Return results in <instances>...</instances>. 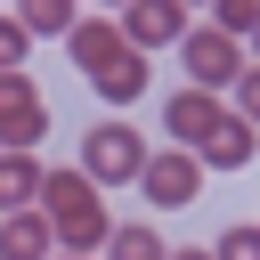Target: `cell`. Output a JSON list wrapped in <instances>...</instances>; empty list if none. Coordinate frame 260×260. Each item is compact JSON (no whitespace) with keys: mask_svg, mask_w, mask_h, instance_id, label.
Listing matches in <instances>:
<instances>
[{"mask_svg":"<svg viewBox=\"0 0 260 260\" xmlns=\"http://www.w3.org/2000/svg\"><path fill=\"white\" fill-rule=\"evenodd\" d=\"M41 211H49V228H57V252H73V260L106 252V236H114V219H106V187H98L81 162L41 179Z\"/></svg>","mask_w":260,"mask_h":260,"instance_id":"obj_1","label":"cell"},{"mask_svg":"<svg viewBox=\"0 0 260 260\" xmlns=\"http://www.w3.org/2000/svg\"><path fill=\"white\" fill-rule=\"evenodd\" d=\"M146 162H154V146H146L130 122H98V130H81V171H89L98 187H130V179H146Z\"/></svg>","mask_w":260,"mask_h":260,"instance_id":"obj_2","label":"cell"},{"mask_svg":"<svg viewBox=\"0 0 260 260\" xmlns=\"http://www.w3.org/2000/svg\"><path fill=\"white\" fill-rule=\"evenodd\" d=\"M179 65H187V89H211V98H219V89H236V81H244V65H252V57H244L228 32L195 24V32L179 41Z\"/></svg>","mask_w":260,"mask_h":260,"instance_id":"obj_3","label":"cell"},{"mask_svg":"<svg viewBox=\"0 0 260 260\" xmlns=\"http://www.w3.org/2000/svg\"><path fill=\"white\" fill-rule=\"evenodd\" d=\"M41 138H49V106L32 73H0V154H32Z\"/></svg>","mask_w":260,"mask_h":260,"instance_id":"obj_4","label":"cell"},{"mask_svg":"<svg viewBox=\"0 0 260 260\" xmlns=\"http://www.w3.org/2000/svg\"><path fill=\"white\" fill-rule=\"evenodd\" d=\"M114 24H122V49H138V57H146V49H179V41L195 32L179 0H138V8H122Z\"/></svg>","mask_w":260,"mask_h":260,"instance_id":"obj_5","label":"cell"},{"mask_svg":"<svg viewBox=\"0 0 260 260\" xmlns=\"http://www.w3.org/2000/svg\"><path fill=\"white\" fill-rule=\"evenodd\" d=\"M219 122H228V106H219L211 89H171V106H162V130H171L179 154H203Z\"/></svg>","mask_w":260,"mask_h":260,"instance_id":"obj_6","label":"cell"},{"mask_svg":"<svg viewBox=\"0 0 260 260\" xmlns=\"http://www.w3.org/2000/svg\"><path fill=\"white\" fill-rule=\"evenodd\" d=\"M138 187H146V203L179 211V203H195V195H203V162H195V154H179V146H162V154L146 162V179H138Z\"/></svg>","mask_w":260,"mask_h":260,"instance_id":"obj_7","label":"cell"},{"mask_svg":"<svg viewBox=\"0 0 260 260\" xmlns=\"http://www.w3.org/2000/svg\"><path fill=\"white\" fill-rule=\"evenodd\" d=\"M0 260H57V228H49V211H41V203L0 219Z\"/></svg>","mask_w":260,"mask_h":260,"instance_id":"obj_8","label":"cell"},{"mask_svg":"<svg viewBox=\"0 0 260 260\" xmlns=\"http://www.w3.org/2000/svg\"><path fill=\"white\" fill-rule=\"evenodd\" d=\"M252 154H260V130H252V122H244V114H236V106H228V122H219V130H211V146H203V154H195V162H203V171H244V162H252Z\"/></svg>","mask_w":260,"mask_h":260,"instance_id":"obj_9","label":"cell"},{"mask_svg":"<svg viewBox=\"0 0 260 260\" xmlns=\"http://www.w3.org/2000/svg\"><path fill=\"white\" fill-rule=\"evenodd\" d=\"M41 179H49L41 154H0V219L8 211H32L41 203Z\"/></svg>","mask_w":260,"mask_h":260,"instance_id":"obj_10","label":"cell"},{"mask_svg":"<svg viewBox=\"0 0 260 260\" xmlns=\"http://www.w3.org/2000/svg\"><path fill=\"white\" fill-rule=\"evenodd\" d=\"M65 49H73V65H89V73H106V65L122 57V24H114V16H81Z\"/></svg>","mask_w":260,"mask_h":260,"instance_id":"obj_11","label":"cell"},{"mask_svg":"<svg viewBox=\"0 0 260 260\" xmlns=\"http://www.w3.org/2000/svg\"><path fill=\"white\" fill-rule=\"evenodd\" d=\"M89 89H98L106 106H138V98H146V57H138V49H122L106 73H89Z\"/></svg>","mask_w":260,"mask_h":260,"instance_id":"obj_12","label":"cell"},{"mask_svg":"<svg viewBox=\"0 0 260 260\" xmlns=\"http://www.w3.org/2000/svg\"><path fill=\"white\" fill-rule=\"evenodd\" d=\"M106 260H171V244H162L146 219H122V228L106 236Z\"/></svg>","mask_w":260,"mask_h":260,"instance_id":"obj_13","label":"cell"},{"mask_svg":"<svg viewBox=\"0 0 260 260\" xmlns=\"http://www.w3.org/2000/svg\"><path fill=\"white\" fill-rule=\"evenodd\" d=\"M73 24H81V8H73V0H32V8H24V32H32V41H41V32L73 41Z\"/></svg>","mask_w":260,"mask_h":260,"instance_id":"obj_14","label":"cell"},{"mask_svg":"<svg viewBox=\"0 0 260 260\" xmlns=\"http://www.w3.org/2000/svg\"><path fill=\"white\" fill-rule=\"evenodd\" d=\"M211 32H228V41H252V32H260V0H219Z\"/></svg>","mask_w":260,"mask_h":260,"instance_id":"obj_15","label":"cell"},{"mask_svg":"<svg viewBox=\"0 0 260 260\" xmlns=\"http://www.w3.org/2000/svg\"><path fill=\"white\" fill-rule=\"evenodd\" d=\"M211 260H260V228H252V219H236V228H219V244H211Z\"/></svg>","mask_w":260,"mask_h":260,"instance_id":"obj_16","label":"cell"},{"mask_svg":"<svg viewBox=\"0 0 260 260\" xmlns=\"http://www.w3.org/2000/svg\"><path fill=\"white\" fill-rule=\"evenodd\" d=\"M24 49H32L24 16H0V73H24Z\"/></svg>","mask_w":260,"mask_h":260,"instance_id":"obj_17","label":"cell"},{"mask_svg":"<svg viewBox=\"0 0 260 260\" xmlns=\"http://www.w3.org/2000/svg\"><path fill=\"white\" fill-rule=\"evenodd\" d=\"M236 114L260 130V65H244V81H236Z\"/></svg>","mask_w":260,"mask_h":260,"instance_id":"obj_18","label":"cell"},{"mask_svg":"<svg viewBox=\"0 0 260 260\" xmlns=\"http://www.w3.org/2000/svg\"><path fill=\"white\" fill-rule=\"evenodd\" d=\"M171 260H211V244H171Z\"/></svg>","mask_w":260,"mask_h":260,"instance_id":"obj_19","label":"cell"},{"mask_svg":"<svg viewBox=\"0 0 260 260\" xmlns=\"http://www.w3.org/2000/svg\"><path fill=\"white\" fill-rule=\"evenodd\" d=\"M252 65H260V32H252Z\"/></svg>","mask_w":260,"mask_h":260,"instance_id":"obj_20","label":"cell"},{"mask_svg":"<svg viewBox=\"0 0 260 260\" xmlns=\"http://www.w3.org/2000/svg\"><path fill=\"white\" fill-rule=\"evenodd\" d=\"M57 260H73V252H57Z\"/></svg>","mask_w":260,"mask_h":260,"instance_id":"obj_21","label":"cell"}]
</instances>
